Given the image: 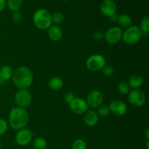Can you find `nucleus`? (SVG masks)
I'll use <instances>...</instances> for the list:
<instances>
[{
	"mask_svg": "<svg viewBox=\"0 0 149 149\" xmlns=\"http://www.w3.org/2000/svg\"><path fill=\"white\" fill-rule=\"evenodd\" d=\"M34 79L33 71L27 66H19L13 71L12 80L18 90H29Z\"/></svg>",
	"mask_w": 149,
	"mask_h": 149,
	"instance_id": "obj_1",
	"label": "nucleus"
},
{
	"mask_svg": "<svg viewBox=\"0 0 149 149\" xmlns=\"http://www.w3.org/2000/svg\"><path fill=\"white\" fill-rule=\"evenodd\" d=\"M29 122V113L26 109L13 107L10 111L8 116V124L15 130L26 128Z\"/></svg>",
	"mask_w": 149,
	"mask_h": 149,
	"instance_id": "obj_2",
	"label": "nucleus"
},
{
	"mask_svg": "<svg viewBox=\"0 0 149 149\" xmlns=\"http://www.w3.org/2000/svg\"><path fill=\"white\" fill-rule=\"evenodd\" d=\"M33 23L39 30H47L52 25L51 13L47 10L39 8L33 15Z\"/></svg>",
	"mask_w": 149,
	"mask_h": 149,
	"instance_id": "obj_3",
	"label": "nucleus"
},
{
	"mask_svg": "<svg viewBox=\"0 0 149 149\" xmlns=\"http://www.w3.org/2000/svg\"><path fill=\"white\" fill-rule=\"evenodd\" d=\"M143 36L139 26L132 25L123 31L122 39L123 42L127 45H133L138 43Z\"/></svg>",
	"mask_w": 149,
	"mask_h": 149,
	"instance_id": "obj_4",
	"label": "nucleus"
},
{
	"mask_svg": "<svg viewBox=\"0 0 149 149\" xmlns=\"http://www.w3.org/2000/svg\"><path fill=\"white\" fill-rule=\"evenodd\" d=\"M14 100L17 107L26 109L31 104L33 96L29 90H18L15 94Z\"/></svg>",
	"mask_w": 149,
	"mask_h": 149,
	"instance_id": "obj_5",
	"label": "nucleus"
},
{
	"mask_svg": "<svg viewBox=\"0 0 149 149\" xmlns=\"http://www.w3.org/2000/svg\"><path fill=\"white\" fill-rule=\"evenodd\" d=\"M85 64L90 71L96 72L101 71L106 64V60L104 56L100 54H94L87 58Z\"/></svg>",
	"mask_w": 149,
	"mask_h": 149,
	"instance_id": "obj_6",
	"label": "nucleus"
},
{
	"mask_svg": "<svg viewBox=\"0 0 149 149\" xmlns=\"http://www.w3.org/2000/svg\"><path fill=\"white\" fill-rule=\"evenodd\" d=\"M123 30L119 26H112L104 33V39L109 45H113L119 43L122 39Z\"/></svg>",
	"mask_w": 149,
	"mask_h": 149,
	"instance_id": "obj_7",
	"label": "nucleus"
},
{
	"mask_svg": "<svg viewBox=\"0 0 149 149\" xmlns=\"http://www.w3.org/2000/svg\"><path fill=\"white\" fill-rule=\"evenodd\" d=\"M127 96L130 103L135 107H141L144 106L146 101V96L141 89L131 90Z\"/></svg>",
	"mask_w": 149,
	"mask_h": 149,
	"instance_id": "obj_8",
	"label": "nucleus"
},
{
	"mask_svg": "<svg viewBox=\"0 0 149 149\" xmlns=\"http://www.w3.org/2000/svg\"><path fill=\"white\" fill-rule=\"evenodd\" d=\"M33 136V132L31 130L26 127L23 128L17 131L15 136V141L19 146H26L32 141Z\"/></svg>",
	"mask_w": 149,
	"mask_h": 149,
	"instance_id": "obj_9",
	"label": "nucleus"
},
{
	"mask_svg": "<svg viewBox=\"0 0 149 149\" xmlns=\"http://www.w3.org/2000/svg\"><path fill=\"white\" fill-rule=\"evenodd\" d=\"M70 110L76 115H84L90 109L85 99L76 97L68 105Z\"/></svg>",
	"mask_w": 149,
	"mask_h": 149,
	"instance_id": "obj_10",
	"label": "nucleus"
},
{
	"mask_svg": "<svg viewBox=\"0 0 149 149\" xmlns=\"http://www.w3.org/2000/svg\"><path fill=\"white\" fill-rule=\"evenodd\" d=\"M85 100L89 108L94 110L103 104V95L100 90H93L89 92Z\"/></svg>",
	"mask_w": 149,
	"mask_h": 149,
	"instance_id": "obj_11",
	"label": "nucleus"
},
{
	"mask_svg": "<svg viewBox=\"0 0 149 149\" xmlns=\"http://www.w3.org/2000/svg\"><path fill=\"white\" fill-rule=\"evenodd\" d=\"M108 106L110 110V113H113L115 116H122L127 111V104L120 100H112Z\"/></svg>",
	"mask_w": 149,
	"mask_h": 149,
	"instance_id": "obj_12",
	"label": "nucleus"
},
{
	"mask_svg": "<svg viewBox=\"0 0 149 149\" xmlns=\"http://www.w3.org/2000/svg\"><path fill=\"white\" fill-rule=\"evenodd\" d=\"M100 13L106 17H111L116 13V4L113 0H103L100 6Z\"/></svg>",
	"mask_w": 149,
	"mask_h": 149,
	"instance_id": "obj_13",
	"label": "nucleus"
},
{
	"mask_svg": "<svg viewBox=\"0 0 149 149\" xmlns=\"http://www.w3.org/2000/svg\"><path fill=\"white\" fill-rule=\"evenodd\" d=\"M99 120V116L96 111L93 109H89L84 115H83V122L87 127H93L97 124Z\"/></svg>",
	"mask_w": 149,
	"mask_h": 149,
	"instance_id": "obj_14",
	"label": "nucleus"
},
{
	"mask_svg": "<svg viewBox=\"0 0 149 149\" xmlns=\"http://www.w3.org/2000/svg\"><path fill=\"white\" fill-rule=\"evenodd\" d=\"M47 31L48 38L52 42H59L63 38V33L62 29L58 25L52 24L47 30Z\"/></svg>",
	"mask_w": 149,
	"mask_h": 149,
	"instance_id": "obj_15",
	"label": "nucleus"
},
{
	"mask_svg": "<svg viewBox=\"0 0 149 149\" xmlns=\"http://www.w3.org/2000/svg\"><path fill=\"white\" fill-rule=\"evenodd\" d=\"M144 81H145V79L142 75L135 74L130 77L128 84H129L131 90H135V89H141L143 85Z\"/></svg>",
	"mask_w": 149,
	"mask_h": 149,
	"instance_id": "obj_16",
	"label": "nucleus"
},
{
	"mask_svg": "<svg viewBox=\"0 0 149 149\" xmlns=\"http://www.w3.org/2000/svg\"><path fill=\"white\" fill-rule=\"evenodd\" d=\"M13 71L14 70L9 65H4L0 67V81H7L12 79Z\"/></svg>",
	"mask_w": 149,
	"mask_h": 149,
	"instance_id": "obj_17",
	"label": "nucleus"
},
{
	"mask_svg": "<svg viewBox=\"0 0 149 149\" xmlns=\"http://www.w3.org/2000/svg\"><path fill=\"white\" fill-rule=\"evenodd\" d=\"M63 80L60 77H53L48 81V87L52 90H59L63 87Z\"/></svg>",
	"mask_w": 149,
	"mask_h": 149,
	"instance_id": "obj_18",
	"label": "nucleus"
},
{
	"mask_svg": "<svg viewBox=\"0 0 149 149\" xmlns=\"http://www.w3.org/2000/svg\"><path fill=\"white\" fill-rule=\"evenodd\" d=\"M116 23L119 25V27L125 28L127 29L129 26L132 25V20L130 16L127 14H121L120 15L118 16L117 22Z\"/></svg>",
	"mask_w": 149,
	"mask_h": 149,
	"instance_id": "obj_19",
	"label": "nucleus"
},
{
	"mask_svg": "<svg viewBox=\"0 0 149 149\" xmlns=\"http://www.w3.org/2000/svg\"><path fill=\"white\" fill-rule=\"evenodd\" d=\"M23 6V0H7V7L13 12L19 11Z\"/></svg>",
	"mask_w": 149,
	"mask_h": 149,
	"instance_id": "obj_20",
	"label": "nucleus"
},
{
	"mask_svg": "<svg viewBox=\"0 0 149 149\" xmlns=\"http://www.w3.org/2000/svg\"><path fill=\"white\" fill-rule=\"evenodd\" d=\"M117 90L120 94L124 95H127L128 93L131 90L128 81H119L117 84Z\"/></svg>",
	"mask_w": 149,
	"mask_h": 149,
	"instance_id": "obj_21",
	"label": "nucleus"
},
{
	"mask_svg": "<svg viewBox=\"0 0 149 149\" xmlns=\"http://www.w3.org/2000/svg\"><path fill=\"white\" fill-rule=\"evenodd\" d=\"M33 149H47V142L46 139L42 137H38L35 138L33 142Z\"/></svg>",
	"mask_w": 149,
	"mask_h": 149,
	"instance_id": "obj_22",
	"label": "nucleus"
},
{
	"mask_svg": "<svg viewBox=\"0 0 149 149\" xmlns=\"http://www.w3.org/2000/svg\"><path fill=\"white\" fill-rule=\"evenodd\" d=\"M139 28L141 31H142L143 36L148 35L149 32V17L148 15L143 17L141 21V23H140Z\"/></svg>",
	"mask_w": 149,
	"mask_h": 149,
	"instance_id": "obj_23",
	"label": "nucleus"
},
{
	"mask_svg": "<svg viewBox=\"0 0 149 149\" xmlns=\"http://www.w3.org/2000/svg\"><path fill=\"white\" fill-rule=\"evenodd\" d=\"M51 18H52V23L54 25H58L59 26L61 23H63L64 20V16L61 12L56 11L54 12L51 14Z\"/></svg>",
	"mask_w": 149,
	"mask_h": 149,
	"instance_id": "obj_24",
	"label": "nucleus"
},
{
	"mask_svg": "<svg viewBox=\"0 0 149 149\" xmlns=\"http://www.w3.org/2000/svg\"><path fill=\"white\" fill-rule=\"evenodd\" d=\"M96 113L98 115L99 117H107L108 116H109L110 114V110H109V106H106V105H100L98 108L96 109Z\"/></svg>",
	"mask_w": 149,
	"mask_h": 149,
	"instance_id": "obj_25",
	"label": "nucleus"
},
{
	"mask_svg": "<svg viewBox=\"0 0 149 149\" xmlns=\"http://www.w3.org/2000/svg\"><path fill=\"white\" fill-rule=\"evenodd\" d=\"M87 143L83 139H77L73 142L71 149H87Z\"/></svg>",
	"mask_w": 149,
	"mask_h": 149,
	"instance_id": "obj_26",
	"label": "nucleus"
},
{
	"mask_svg": "<svg viewBox=\"0 0 149 149\" xmlns=\"http://www.w3.org/2000/svg\"><path fill=\"white\" fill-rule=\"evenodd\" d=\"M102 74L106 77H111L114 74V68L111 65L106 64L101 70Z\"/></svg>",
	"mask_w": 149,
	"mask_h": 149,
	"instance_id": "obj_27",
	"label": "nucleus"
},
{
	"mask_svg": "<svg viewBox=\"0 0 149 149\" xmlns=\"http://www.w3.org/2000/svg\"><path fill=\"white\" fill-rule=\"evenodd\" d=\"M8 122H7L4 119L0 118V136L7 132V131L8 130Z\"/></svg>",
	"mask_w": 149,
	"mask_h": 149,
	"instance_id": "obj_28",
	"label": "nucleus"
},
{
	"mask_svg": "<svg viewBox=\"0 0 149 149\" xmlns=\"http://www.w3.org/2000/svg\"><path fill=\"white\" fill-rule=\"evenodd\" d=\"M92 38L95 42H100V41L104 39V33L102 31H95L93 33V35H92Z\"/></svg>",
	"mask_w": 149,
	"mask_h": 149,
	"instance_id": "obj_29",
	"label": "nucleus"
},
{
	"mask_svg": "<svg viewBox=\"0 0 149 149\" xmlns=\"http://www.w3.org/2000/svg\"><path fill=\"white\" fill-rule=\"evenodd\" d=\"M75 97H76L75 95H74L72 92H68V93H67L66 94L64 95L63 99H64V101H65V103H66V104L69 105L70 103L72 102V100L75 98Z\"/></svg>",
	"mask_w": 149,
	"mask_h": 149,
	"instance_id": "obj_30",
	"label": "nucleus"
},
{
	"mask_svg": "<svg viewBox=\"0 0 149 149\" xmlns=\"http://www.w3.org/2000/svg\"><path fill=\"white\" fill-rule=\"evenodd\" d=\"M12 19L15 23H19L22 20V14L19 11L13 12L12 15Z\"/></svg>",
	"mask_w": 149,
	"mask_h": 149,
	"instance_id": "obj_31",
	"label": "nucleus"
},
{
	"mask_svg": "<svg viewBox=\"0 0 149 149\" xmlns=\"http://www.w3.org/2000/svg\"><path fill=\"white\" fill-rule=\"evenodd\" d=\"M7 7V1L6 0H0V13L4 11Z\"/></svg>",
	"mask_w": 149,
	"mask_h": 149,
	"instance_id": "obj_32",
	"label": "nucleus"
},
{
	"mask_svg": "<svg viewBox=\"0 0 149 149\" xmlns=\"http://www.w3.org/2000/svg\"><path fill=\"white\" fill-rule=\"evenodd\" d=\"M118 15L116 13H115L114 15H111V17H109V19L111 20L112 22H117V19H118Z\"/></svg>",
	"mask_w": 149,
	"mask_h": 149,
	"instance_id": "obj_33",
	"label": "nucleus"
},
{
	"mask_svg": "<svg viewBox=\"0 0 149 149\" xmlns=\"http://www.w3.org/2000/svg\"><path fill=\"white\" fill-rule=\"evenodd\" d=\"M144 134H145L146 137L147 139H148L149 138V130L147 128V129H146L145 132H144Z\"/></svg>",
	"mask_w": 149,
	"mask_h": 149,
	"instance_id": "obj_34",
	"label": "nucleus"
},
{
	"mask_svg": "<svg viewBox=\"0 0 149 149\" xmlns=\"http://www.w3.org/2000/svg\"><path fill=\"white\" fill-rule=\"evenodd\" d=\"M1 148V140H0V149Z\"/></svg>",
	"mask_w": 149,
	"mask_h": 149,
	"instance_id": "obj_35",
	"label": "nucleus"
},
{
	"mask_svg": "<svg viewBox=\"0 0 149 149\" xmlns=\"http://www.w3.org/2000/svg\"><path fill=\"white\" fill-rule=\"evenodd\" d=\"M61 1H70V0H61Z\"/></svg>",
	"mask_w": 149,
	"mask_h": 149,
	"instance_id": "obj_36",
	"label": "nucleus"
},
{
	"mask_svg": "<svg viewBox=\"0 0 149 149\" xmlns=\"http://www.w3.org/2000/svg\"><path fill=\"white\" fill-rule=\"evenodd\" d=\"M0 40H1V36H0Z\"/></svg>",
	"mask_w": 149,
	"mask_h": 149,
	"instance_id": "obj_37",
	"label": "nucleus"
}]
</instances>
